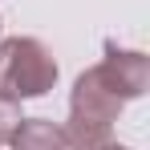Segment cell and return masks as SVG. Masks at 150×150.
<instances>
[{
    "label": "cell",
    "instance_id": "cell-1",
    "mask_svg": "<svg viewBox=\"0 0 150 150\" xmlns=\"http://www.w3.org/2000/svg\"><path fill=\"white\" fill-rule=\"evenodd\" d=\"M122 98L105 85L98 69L81 73L69 105V126H65V146L69 150H101L110 142V126L118 122Z\"/></svg>",
    "mask_w": 150,
    "mask_h": 150
},
{
    "label": "cell",
    "instance_id": "cell-2",
    "mask_svg": "<svg viewBox=\"0 0 150 150\" xmlns=\"http://www.w3.org/2000/svg\"><path fill=\"white\" fill-rule=\"evenodd\" d=\"M57 81V61L33 37L0 41V98H41Z\"/></svg>",
    "mask_w": 150,
    "mask_h": 150
},
{
    "label": "cell",
    "instance_id": "cell-3",
    "mask_svg": "<svg viewBox=\"0 0 150 150\" xmlns=\"http://www.w3.org/2000/svg\"><path fill=\"white\" fill-rule=\"evenodd\" d=\"M98 73L105 77V85L126 101V98H138V93L146 89L150 61L142 57V53H118V49H110V57L98 65Z\"/></svg>",
    "mask_w": 150,
    "mask_h": 150
},
{
    "label": "cell",
    "instance_id": "cell-4",
    "mask_svg": "<svg viewBox=\"0 0 150 150\" xmlns=\"http://www.w3.org/2000/svg\"><path fill=\"white\" fill-rule=\"evenodd\" d=\"M8 142H12V150H65V130L45 118H21Z\"/></svg>",
    "mask_w": 150,
    "mask_h": 150
},
{
    "label": "cell",
    "instance_id": "cell-5",
    "mask_svg": "<svg viewBox=\"0 0 150 150\" xmlns=\"http://www.w3.org/2000/svg\"><path fill=\"white\" fill-rule=\"evenodd\" d=\"M16 126H21V101L0 98V142H8Z\"/></svg>",
    "mask_w": 150,
    "mask_h": 150
},
{
    "label": "cell",
    "instance_id": "cell-6",
    "mask_svg": "<svg viewBox=\"0 0 150 150\" xmlns=\"http://www.w3.org/2000/svg\"><path fill=\"white\" fill-rule=\"evenodd\" d=\"M101 150H126V146H114V142H105V146H101Z\"/></svg>",
    "mask_w": 150,
    "mask_h": 150
}]
</instances>
